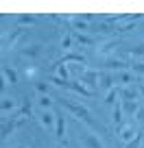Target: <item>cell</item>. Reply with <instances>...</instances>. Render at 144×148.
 <instances>
[{
    "instance_id": "6da1fadb",
    "label": "cell",
    "mask_w": 144,
    "mask_h": 148,
    "mask_svg": "<svg viewBox=\"0 0 144 148\" xmlns=\"http://www.w3.org/2000/svg\"><path fill=\"white\" fill-rule=\"evenodd\" d=\"M61 102H63V107L70 111V113H74V118L83 120L85 124H90L92 129H101V124H96V120H94V116H92V111H90L85 105H81V102H74V100H70V98H63Z\"/></svg>"
},
{
    "instance_id": "7a4b0ae2",
    "label": "cell",
    "mask_w": 144,
    "mask_h": 148,
    "mask_svg": "<svg viewBox=\"0 0 144 148\" xmlns=\"http://www.w3.org/2000/svg\"><path fill=\"white\" fill-rule=\"evenodd\" d=\"M98 79H101V72H96V70H85V72L79 76V81L85 85V87H90L92 92L98 87Z\"/></svg>"
},
{
    "instance_id": "3957f363",
    "label": "cell",
    "mask_w": 144,
    "mask_h": 148,
    "mask_svg": "<svg viewBox=\"0 0 144 148\" xmlns=\"http://www.w3.org/2000/svg\"><path fill=\"white\" fill-rule=\"evenodd\" d=\"M118 135H120V139L125 144H129L131 139H135L140 133H138V126H135L133 122H129V124H122L120 129H118Z\"/></svg>"
},
{
    "instance_id": "277c9868",
    "label": "cell",
    "mask_w": 144,
    "mask_h": 148,
    "mask_svg": "<svg viewBox=\"0 0 144 148\" xmlns=\"http://www.w3.org/2000/svg\"><path fill=\"white\" fill-rule=\"evenodd\" d=\"M81 144H83L85 148H105L103 142L98 139V135H94V133H83L81 135Z\"/></svg>"
},
{
    "instance_id": "5b68a950",
    "label": "cell",
    "mask_w": 144,
    "mask_h": 148,
    "mask_svg": "<svg viewBox=\"0 0 144 148\" xmlns=\"http://www.w3.org/2000/svg\"><path fill=\"white\" fill-rule=\"evenodd\" d=\"M68 24L72 28H74L76 33H85V31H92V28H90V24L85 22L83 18H81V15H72V18H68Z\"/></svg>"
},
{
    "instance_id": "8992f818",
    "label": "cell",
    "mask_w": 144,
    "mask_h": 148,
    "mask_svg": "<svg viewBox=\"0 0 144 148\" xmlns=\"http://www.w3.org/2000/svg\"><path fill=\"white\" fill-rule=\"evenodd\" d=\"M120 100H140V89L135 85L120 87Z\"/></svg>"
},
{
    "instance_id": "52a82bcc",
    "label": "cell",
    "mask_w": 144,
    "mask_h": 148,
    "mask_svg": "<svg viewBox=\"0 0 144 148\" xmlns=\"http://www.w3.org/2000/svg\"><path fill=\"white\" fill-rule=\"evenodd\" d=\"M138 20H144V15L142 13H131V18L127 20V22H122V24H118V33H129L131 28H135V22H138Z\"/></svg>"
},
{
    "instance_id": "ba28073f",
    "label": "cell",
    "mask_w": 144,
    "mask_h": 148,
    "mask_svg": "<svg viewBox=\"0 0 144 148\" xmlns=\"http://www.w3.org/2000/svg\"><path fill=\"white\" fill-rule=\"evenodd\" d=\"M39 124H42L46 131H50L52 126L57 124V113H52V111H42V116H39Z\"/></svg>"
},
{
    "instance_id": "9c48e42d",
    "label": "cell",
    "mask_w": 144,
    "mask_h": 148,
    "mask_svg": "<svg viewBox=\"0 0 144 148\" xmlns=\"http://www.w3.org/2000/svg\"><path fill=\"white\" fill-rule=\"evenodd\" d=\"M57 63H79V65H85V57L83 55H79V52H68V55H63Z\"/></svg>"
},
{
    "instance_id": "30bf717a",
    "label": "cell",
    "mask_w": 144,
    "mask_h": 148,
    "mask_svg": "<svg viewBox=\"0 0 144 148\" xmlns=\"http://www.w3.org/2000/svg\"><path fill=\"white\" fill-rule=\"evenodd\" d=\"M114 31H116V26L112 22H96L92 26V33H98V35H112Z\"/></svg>"
},
{
    "instance_id": "8fae6325",
    "label": "cell",
    "mask_w": 144,
    "mask_h": 148,
    "mask_svg": "<svg viewBox=\"0 0 144 148\" xmlns=\"http://www.w3.org/2000/svg\"><path fill=\"white\" fill-rule=\"evenodd\" d=\"M120 105H122L125 116L135 118V113H138V109H140V102H138V100H120Z\"/></svg>"
},
{
    "instance_id": "7c38bea8",
    "label": "cell",
    "mask_w": 144,
    "mask_h": 148,
    "mask_svg": "<svg viewBox=\"0 0 144 148\" xmlns=\"http://www.w3.org/2000/svg\"><path fill=\"white\" fill-rule=\"evenodd\" d=\"M122 116H125V111H122V105H120V100L114 105V109H112V122H114V126H118L120 129L122 126Z\"/></svg>"
},
{
    "instance_id": "4fadbf2b",
    "label": "cell",
    "mask_w": 144,
    "mask_h": 148,
    "mask_svg": "<svg viewBox=\"0 0 144 148\" xmlns=\"http://www.w3.org/2000/svg\"><path fill=\"white\" fill-rule=\"evenodd\" d=\"M116 81H114V76L112 74H107V72H101V79H98V87L101 89H105V92H109L112 87H116Z\"/></svg>"
},
{
    "instance_id": "5bb4252c",
    "label": "cell",
    "mask_w": 144,
    "mask_h": 148,
    "mask_svg": "<svg viewBox=\"0 0 144 148\" xmlns=\"http://www.w3.org/2000/svg\"><path fill=\"white\" fill-rule=\"evenodd\" d=\"M15 126H18V118L13 116L11 120L7 118V120L2 122V139H7V137H9V135H11V133L15 131Z\"/></svg>"
},
{
    "instance_id": "9a60e30c",
    "label": "cell",
    "mask_w": 144,
    "mask_h": 148,
    "mask_svg": "<svg viewBox=\"0 0 144 148\" xmlns=\"http://www.w3.org/2000/svg\"><path fill=\"white\" fill-rule=\"evenodd\" d=\"M2 79H5V83L15 85L18 83V72H15L13 68H9V65H5V68H2Z\"/></svg>"
},
{
    "instance_id": "2e32d148",
    "label": "cell",
    "mask_w": 144,
    "mask_h": 148,
    "mask_svg": "<svg viewBox=\"0 0 144 148\" xmlns=\"http://www.w3.org/2000/svg\"><path fill=\"white\" fill-rule=\"evenodd\" d=\"M65 135V118L61 113H57V124H55V137L57 139H63Z\"/></svg>"
},
{
    "instance_id": "e0dca14e",
    "label": "cell",
    "mask_w": 144,
    "mask_h": 148,
    "mask_svg": "<svg viewBox=\"0 0 144 148\" xmlns=\"http://www.w3.org/2000/svg\"><path fill=\"white\" fill-rule=\"evenodd\" d=\"M15 107H18V102L13 100V98L9 96H2V100H0V109H2V113H9V111H15Z\"/></svg>"
},
{
    "instance_id": "ac0fdd59",
    "label": "cell",
    "mask_w": 144,
    "mask_h": 148,
    "mask_svg": "<svg viewBox=\"0 0 144 148\" xmlns=\"http://www.w3.org/2000/svg\"><path fill=\"white\" fill-rule=\"evenodd\" d=\"M114 81H116L120 87H127V85H131L133 83V76H131L129 72H118L116 76H114Z\"/></svg>"
},
{
    "instance_id": "d6986e66",
    "label": "cell",
    "mask_w": 144,
    "mask_h": 148,
    "mask_svg": "<svg viewBox=\"0 0 144 148\" xmlns=\"http://www.w3.org/2000/svg\"><path fill=\"white\" fill-rule=\"evenodd\" d=\"M68 87L70 89H72V92H76V94H81V96H92V89H90V87H85V85L83 83H81V81H76V83H70L68 85Z\"/></svg>"
},
{
    "instance_id": "ffe728a7",
    "label": "cell",
    "mask_w": 144,
    "mask_h": 148,
    "mask_svg": "<svg viewBox=\"0 0 144 148\" xmlns=\"http://www.w3.org/2000/svg\"><path fill=\"white\" fill-rule=\"evenodd\" d=\"M20 37H22V28H18L11 37H5V42H2V44H5V48H18Z\"/></svg>"
},
{
    "instance_id": "44dd1931",
    "label": "cell",
    "mask_w": 144,
    "mask_h": 148,
    "mask_svg": "<svg viewBox=\"0 0 144 148\" xmlns=\"http://www.w3.org/2000/svg\"><path fill=\"white\" fill-rule=\"evenodd\" d=\"M120 96V87H112L105 94V105H116V98Z\"/></svg>"
},
{
    "instance_id": "7402d4cb",
    "label": "cell",
    "mask_w": 144,
    "mask_h": 148,
    "mask_svg": "<svg viewBox=\"0 0 144 148\" xmlns=\"http://www.w3.org/2000/svg\"><path fill=\"white\" fill-rule=\"evenodd\" d=\"M116 48V39H109V42H105V44H101V46L96 48L98 50V55H109V52Z\"/></svg>"
},
{
    "instance_id": "603a6c76",
    "label": "cell",
    "mask_w": 144,
    "mask_h": 148,
    "mask_svg": "<svg viewBox=\"0 0 144 148\" xmlns=\"http://www.w3.org/2000/svg\"><path fill=\"white\" fill-rule=\"evenodd\" d=\"M105 65H107L109 70H120V72L127 68V63H125L122 59H107V63H105Z\"/></svg>"
},
{
    "instance_id": "cb8c5ba5",
    "label": "cell",
    "mask_w": 144,
    "mask_h": 148,
    "mask_svg": "<svg viewBox=\"0 0 144 148\" xmlns=\"http://www.w3.org/2000/svg\"><path fill=\"white\" fill-rule=\"evenodd\" d=\"M55 65H57V76L70 83V72H68V65H63V63H55Z\"/></svg>"
},
{
    "instance_id": "d4e9b609",
    "label": "cell",
    "mask_w": 144,
    "mask_h": 148,
    "mask_svg": "<svg viewBox=\"0 0 144 148\" xmlns=\"http://www.w3.org/2000/svg\"><path fill=\"white\" fill-rule=\"evenodd\" d=\"M39 52H42V46H39V44H31V46L24 48V55L26 57H37Z\"/></svg>"
},
{
    "instance_id": "484cf974",
    "label": "cell",
    "mask_w": 144,
    "mask_h": 148,
    "mask_svg": "<svg viewBox=\"0 0 144 148\" xmlns=\"http://www.w3.org/2000/svg\"><path fill=\"white\" fill-rule=\"evenodd\" d=\"M74 39L81 44V46H90V44H94V39H92L90 35H85V33H76V35H74Z\"/></svg>"
},
{
    "instance_id": "4316f807",
    "label": "cell",
    "mask_w": 144,
    "mask_h": 148,
    "mask_svg": "<svg viewBox=\"0 0 144 148\" xmlns=\"http://www.w3.org/2000/svg\"><path fill=\"white\" fill-rule=\"evenodd\" d=\"M33 22H35V15H31V13L18 15V24H20V26H24V24H33Z\"/></svg>"
},
{
    "instance_id": "83f0119b",
    "label": "cell",
    "mask_w": 144,
    "mask_h": 148,
    "mask_svg": "<svg viewBox=\"0 0 144 148\" xmlns=\"http://www.w3.org/2000/svg\"><path fill=\"white\" fill-rule=\"evenodd\" d=\"M48 83H52V85H57V87H68V81H63V79H59V76H57V74H55V76H48Z\"/></svg>"
},
{
    "instance_id": "f1b7e54d",
    "label": "cell",
    "mask_w": 144,
    "mask_h": 148,
    "mask_svg": "<svg viewBox=\"0 0 144 148\" xmlns=\"http://www.w3.org/2000/svg\"><path fill=\"white\" fill-rule=\"evenodd\" d=\"M37 105L42 107L44 111H48V109H50V107H52V100H50V98H48V96H42V98H39V100H37Z\"/></svg>"
},
{
    "instance_id": "f546056e",
    "label": "cell",
    "mask_w": 144,
    "mask_h": 148,
    "mask_svg": "<svg viewBox=\"0 0 144 148\" xmlns=\"http://www.w3.org/2000/svg\"><path fill=\"white\" fill-rule=\"evenodd\" d=\"M61 48H63V50H70V48H72V35L61 37Z\"/></svg>"
},
{
    "instance_id": "4dcf8cb0",
    "label": "cell",
    "mask_w": 144,
    "mask_h": 148,
    "mask_svg": "<svg viewBox=\"0 0 144 148\" xmlns=\"http://www.w3.org/2000/svg\"><path fill=\"white\" fill-rule=\"evenodd\" d=\"M142 146V135H138L135 139H131L129 144H125V148H140Z\"/></svg>"
},
{
    "instance_id": "1f68e13d",
    "label": "cell",
    "mask_w": 144,
    "mask_h": 148,
    "mask_svg": "<svg viewBox=\"0 0 144 148\" xmlns=\"http://www.w3.org/2000/svg\"><path fill=\"white\" fill-rule=\"evenodd\" d=\"M35 87H37V92L42 94V96H46V94H48V89H50V85H48V83H37Z\"/></svg>"
},
{
    "instance_id": "d6a6232c",
    "label": "cell",
    "mask_w": 144,
    "mask_h": 148,
    "mask_svg": "<svg viewBox=\"0 0 144 148\" xmlns=\"http://www.w3.org/2000/svg\"><path fill=\"white\" fill-rule=\"evenodd\" d=\"M131 70H133V74L144 76V63H133V65H131Z\"/></svg>"
},
{
    "instance_id": "836d02e7",
    "label": "cell",
    "mask_w": 144,
    "mask_h": 148,
    "mask_svg": "<svg viewBox=\"0 0 144 148\" xmlns=\"http://www.w3.org/2000/svg\"><path fill=\"white\" fill-rule=\"evenodd\" d=\"M140 55H144V44H140V46L131 48V57H140Z\"/></svg>"
},
{
    "instance_id": "e575fe53",
    "label": "cell",
    "mask_w": 144,
    "mask_h": 148,
    "mask_svg": "<svg viewBox=\"0 0 144 148\" xmlns=\"http://www.w3.org/2000/svg\"><path fill=\"white\" fill-rule=\"evenodd\" d=\"M135 122H138V124H142V122H144V105H140L138 113H135Z\"/></svg>"
},
{
    "instance_id": "d590c367",
    "label": "cell",
    "mask_w": 144,
    "mask_h": 148,
    "mask_svg": "<svg viewBox=\"0 0 144 148\" xmlns=\"http://www.w3.org/2000/svg\"><path fill=\"white\" fill-rule=\"evenodd\" d=\"M79 15L85 20V22H92V20H96V15H92V13H79Z\"/></svg>"
},
{
    "instance_id": "8d00e7d4",
    "label": "cell",
    "mask_w": 144,
    "mask_h": 148,
    "mask_svg": "<svg viewBox=\"0 0 144 148\" xmlns=\"http://www.w3.org/2000/svg\"><path fill=\"white\" fill-rule=\"evenodd\" d=\"M138 89H140V100H144V83H140Z\"/></svg>"
},
{
    "instance_id": "74e56055",
    "label": "cell",
    "mask_w": 144,
    "mask_h": 148,
    "mask_svg": "<svg viewBox=\"0 0 144 148\" xmlns=\"http://www.w3.org/2000/svg\"><path fill=\"white\" fill-rule=\"evenodd\" d=\"M15 148H26V146H15Z\"/></svg>"
},
{
    "instance_id": "f35d334b",
    "label": "cell",
    "mask_w": 144,
    "mask_h": 148,
    "mask_svg": "<svg viewBox=\"0 0 144 148\" xmlns=\"http://www.w3.org/2000/svg\"><path fill=\"white\" fill-rule=\"evenodd\" d=\"M142 33H144V24H142Z\"/></svg>"
}]
</instances>
